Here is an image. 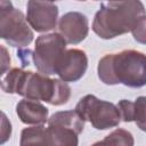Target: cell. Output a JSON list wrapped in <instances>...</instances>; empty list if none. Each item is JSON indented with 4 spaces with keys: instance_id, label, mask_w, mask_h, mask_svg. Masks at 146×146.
<instances>
[{
    "instance_id": "8fae6325",
    "label": "cell",
    "mask_w": 146,
    "mask_h": 146,
    "mask_svg": "<svg viewBox=\"0 0 146 146\" xmlns=\"http://www.w3.org/2000/svg\"><path fill=\"white\" fill-rule=\"evenodd\" d=\"M116 106L123 122L133 121L141 131L146 132V96H139L135 102L121 99Z\"/></svg>"
},
{
    "instance_id": "9c48e42d",
    "label": "cell",
    "mask_w": 146,
    "mask_h": 146,
    "mask_svg": "<svg viewBox=\"0 0 146 146\" xmlns=\"http://www.w3.org/2000/svg\"><path fill=\"white\" fill-rule=\"evenodd\" d=\"M88 68V57L87 54L76 48L66 49L59 59L55 74L64 82H75L79 81L86 73Z\"/></svg>"
},
{
    "instance_id": "5bb4252c",
    "label": "cell",
    "mask_w": 146,
    "mask_h": 146,
    "mask_svg": "<svg viewBox=\"0 0 146 146\" xmlns=\"http://www.w3.org/2000/svg\"><path fill=\"white\" fill-rule=\"evenodd\" d=\"M135 139L131 132L128 130L117 128L107 135L104 139L94 143L90 146H133Z\"/></svg>"
},
{
    "instance_id": "7c38bea8",
    "label": "cell",
    "mask_w": 146,
    "mask_h": 146,
    "mask_svg": "<svg viewBox=\"0 0 146 146\" xmlns=\"http://www.w3.org/2000/svg\"><path fill=\"white\" fill-rule=\"evenodd\" d=\"M48 108L40 102L22 99L16 105V114L25 124L42 125L48 122Z\"/></svg>"
},
{
    "instance_id": "277c9868",
    "label": "cell",
    "mask_w": 146,
    "mask_h": 146,
    "mask_svg": "<svg viewBox=\"0 0 146 146\" xmlns=\"http://www.w3.org/2000/svg\"><path fill=\"white\" fill-rule=\"evenodd\" d=\"M33 36L24 14L10 1H0V38L11 47L24 48L33 41Z\"/></svg>"
},
{
    "instance_id": "52a82bcc",
    "label": "cell",
    "mask_w": 146,
    "mask_h": 146,
    "mask_svg": "<svg viewBox=\"0 0 146 146\" xmlns=\"http://www.w3.org/2000/svg\"><path fill=\"white\" fill-rule=\"evenodd\" d=\"M66 40L60 33L54 32L36 38L32 60L39 73L43 75L55 74L56 66L66 51Z\"/></svg>"
},
{
    "instance_id": "9a60e30c",
    "label": "cell",
    "mask_w": 146,
    "mask_h": 146,
    "mask_svg": "<svg viewBox=\"0 0 146 146\" xmlns=\"http://www.w3.org/2000/svg\"><path fill=\"white\" fill-rule=\"evenodd\" d=\"M131 33H132L133 39L137 42L141 44H146V15H144L143 17L138 19Z\"/></svg>"
},
{
    "instance_id": "30bf717a",
    "label": "cell",
    "mask_w": 146,
    "mask_h": 146,
    "mask_svg": "<svg viewBox=\"0 0 146 146\" xmlns=\"http://www.w3.org/2000/svg\"><path fill=\"white\" fill-rule=\"evenodd\" d=\"M59 33L70 44L82 42L89 32V21L87 16L79 11H68L64 14L58 22Z\"/></svg>"
},
{
    "instance_id": "8992f818",
    "label": "cell",
    "mask_w": 146,
    "mask_h": 146,
    "mask_svg": "<svg viewBox=\"0 0 146 146\" xmlns=\"http://www.w3.org/2000/svg\"><path fill=\"white\" fill-rule=\"evenodd\" d=\"M74 111L84 122H90L97 130L115 128L121 122L117 106L111 102L99 99L95 95H86L82 97L75 105Z\"/></svg>"
},
{
    "instance_id": "7a4b0ae2",
    "label": "cell",
    "mask_w": 146,
    "mask_h": 146,
    "mask_svg": "<svg viewBox=\"0 0 146 146\" xmlns=\"http://www.w3.org/2000/svg\"><path fill=\"white\" fill-rule=\"evenodd\" d=\"M99 80L107 84H124L130 88L146 86V55L133 49L107 54L98 62Z\"/></svg>"
},
{
    "instance_id": "3957f363",
    "label": "cell",
    "mask_w": 146,
    "mask_h": 146,
    "mask_svg": "<svg viewBox=\"0 0 146 146\" xmlns=\"http://www.w3.org/2000/svg\"><path fill=\"white\" fill-rule=\"evenodd\" d=\"M144 15H146L145 7L138 0L102 2L95 14L92 31L102 39H113L131 32Z\"/></svg>"
},
{
    "instance_id": "e0dca14e",
    "label": "cell",
    "mask_w": 146,
    "mask_h": 146,
    "mask_svg": "<svg viewBox=\"0 0 146 146\" xmlns=\"http://www.w3.org/2000/svg\"><path fill=\"white\" fill-rule=\"evenodd\" d=\"M32 51L30 50V49H19L18 51H17V57H19L21 58V60H22V67H24V66H26V65H29V63H30V58L32 59Z\"/></svg>"
},
{
    "instance_id": "6da1fadb",
    "label": "cell",
    "mask_w": 146,
    "mask_h": 146,
    "mask_svg": "<svg viewBox=\"0 0 146 146\" xmlns=\"http://www.w3.org/2000/svg\"><path fill=\"white\" fill-rule=\"evenodd\" d=\"M1 89L7 94H17L25 99L46 102L54 106L66 104L71 97L67 82L18 67L8 70L2 75Z\"/></svg>"
},
{
    "instance_id": "ac0fdd59",
    "label": "cell",
    "mask_w": 146,
    "mask_h": 146,
    "mask_svg": "<svg viewBox=\"0 0 146 146\" xmlns=\"http://www.w3.org/2000/svg\"><path fill=\"white\" fill-rule=\"evenodd\" d=\"M1 50H2V58H1V65H2V67H1V75H3L5 73H6V70L9 67V65H10V57L7 55V50H6V48L3 47V46H1Z\"/></svg>"
},
{
    "instance_id": "2e32d148",
    "label": "cell",
    "mask_w": 146,
    "mask_h": 146,
    "mask_svg": "<svg viewBox=\"0 0 146 146\" xmlns=\"http://www.w3.org/2000/svg\"><path fill=\"white\" fill-rule=\"evenodd\" d=\"M11 135V124L10 122L7 120L6 114L2 113V129H1V144H5Z\"/></svg>"
},
{
    "instance_id": "4fadbf2b",
    "label": "cell",
    "mask_w": 146,
    "mask_h": 146,
    "mask_svg": "<svg viewBox=\"0 0 146 146\" xmlns=\"http://www.w3.org/2000/svg\"><path fill=\"white\" fill-rule=\"evenodd\" d=\"M19 146H49L46 127L42 124L24 128L21 132Z\"/></svg>"
},
{
    "instance_id": "ba28073f",
    "label": "cell",
    "mask_w": 146,
    "mask_h": 146,
    "mask_svg": "<svg viewBox=\"0 0 146 146\" xmlns=\"http://www.w3.org/2000/svg\"><path fill=\"white\" fill-rule=\"evenodd\" d=\"M58 19V7L50 1L30 0L26 3V21L36 32H48L56 27Z\"/></svg>"
},
{
    "instance_id": "5b68a950",
    "label": "cell",
    "mask_w": 146,
    "mask_h": 146,
    "mask_svg": "<svg viewBox=\"0 0 146 146\" xmlns=\"http://www.w3.org/2000/svg\"><path fill=\"white\" fill-rule=\"evenodd\" d=\"M84 121L75 111H60L48 119L46 128L49 146H78Z\"/></svg>"
}]
</instances>
